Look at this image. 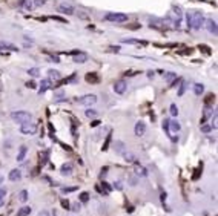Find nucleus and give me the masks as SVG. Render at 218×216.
Here are the masks:
<instances>
[{"label":"nucleus","mask_w":218,"mask_h":216,"mask_svg":"<svg viewBox=\"0 0 218 216\" xmlns=\"http://www.w3.org/2000/svg\"><path fill=\"white\" fill-rule=\"evenodd\" d=\"M194 92H195V95H201V93L204 92V84H201V83H197V84H194Z\"/></svg>","instance_id":"20"},{"label":"nucleus","mask_w":218,"mask_h":216,"mask_svg":"<svg viewBox=\"0 0 218 216\" xmlns=\"http://www.w3.org/2000/svg\"><path fill=\"white\" fill-rule=\"evenodd\" d=\"M11 118L16 121V123H20V124H23V123H28V121L32 120V115L29 112H25V110H17V112H12L11 113Z\"/></svg>","instance_id":"2"},{"label":"nucleus","mask_w":218,"mask_h":216,"mask_svg":"<svg viewBox=\"0 0 218 216\" xmlns=\"http://www.w3.org/2000/svg\"><path fill=\"white\" fill-rule=\"evenodd\" d=\"M2 48H5V49H9V51H19V49H17V46L11 45V43H5V42H2V43H0V49H2Z\"/></svg>","instance_id":"24"},{"label":"nucleus","mask_w":218,"mask_h":216,"mask_svg":"<svg viewBox=\"0 0 218 216\" xmlns=\"http://www.w3.org/2000/svg\"><path fill=\"white\" fill-rule=\"evenodd\" d=\"M74 62L76 63H85V62H88V54H85V52H76L74 54Z\"/></svg>","instance_id":"8"},{"label":"nucleus","mask_w":218,"mask_h":216,"mask_svg":"<svg viewBox=\"0 0 218 216\" xmlns=\"http://www.w3.org/2000/svg\"><path fill=\"white\" fill-rule=\"evenodd\" d=\"M5 196H6V190L0 187V198H5Z\"/></svg>","instance_id":"49"},{"label":"nucleus","mask_w":218,"mask_h":216,"mask_svg":"<svg viewBox=\"0 0 218 216\" xmlns=\"http://www.w3.org/2000/svg\"><path fill=\"white\" fill-rule=\"evenodd\" d=\"M80 204H78V202H76V204H72V208H71V210H74V212H80Z\"/></svg>","instance_id":"40"},{"label":"nucleus","mask_w":218,"mask_h":216,"mask_svg":"<svg viewBox=\"0 0 218 216\" xmlns=\"http://www.w3.org/2000/svg\"><path fill=\"white\" fill-rule=\"evenodd\" d=\"M60 202H62V205H63L65 208H69V202H68V199H62Z\"/></svg>","instance_id":"45"},{"label":"nucleus","mask_w":218,"mask_h":216,"mask_svg":"<svg viewBox=\"0 0 218 216\" xmlns=\"http://www.w3.org/2000/svg\"><path fill=\"white\" fill-rule=\"evenodd\" d=\"M206 29L210 34L217 35V22H215V20H207V22H206Z\"/></svg>","instance_id":"10"},{"label":"nucleus","mask_w":218,"mask_h":216,"mask_svg":"<svg viewBox=\"0 0 218 216\" xmlns=\"http://www.w3.org/2000/svg\"><path fill=\"white\" fill-rule=\"evenodd\" d=\"M19 3L22 6H25L26 9H32L34 8V3L31 2V0H19Z\"/></svg>","instance_id":"23"},{"label":"nucleus","mask_w":218,"mask_h":216,"mask_svg":"<svg viewBox=\"0 0 218 216\" xmlns=\"http://www.w3.org/2000/svg\"><path fill=\"white\" fill-rule=\"evenodd\" d=\"M114 92L120 93V95L126 92V81H125V80H118V81L114 83Z\"/></svg>","instance_id":"6"},{"label":"nucleus","mask_w":218,"mask_h":216,"mask_svg":"<svg viewBox=\"0 0 218 216\" xmlns=\"http://www.w3.org/2000/svg\"><path fill=\"white\" fill-rule=\"evenodd\" d=\"M2 183H3V176L0 175V184H2Z\"/></svg>","instance_id":"58"},{"label":"nucleus","mask_w":218,"mask_h":216,"mask_svg":"<svg viewBox=\"0 0 218 216\" xmlns=\"http://www.w3.org/2000/svg\"><path fill=\"white\" fill-rule=\"evenodd\" d=\"M135 135H137V137H143V135L146 133V124L145 123H141V121H138L137 124H135Z\"/></svg>","instance_id":"7"},{"label":"nucleus","mask_w":218,"mask_h":216,"mask_svg":"<svg viewBox=\"0 0 218 216\" xmlns=\"http://www.w3.org/2000/svg\"><path fill=\"white\" fill-rule=\"evenodd\" d=\"M212 98H215V95H212V93H210V95H207V100H206V104H210V103H212Z\"/></svg>","instance_id":"47"},{"label":"nucleus","mask_w":218,"mask_h":216,"mask_svg":"<svg viewBox=\"0 0 218 216\" xmlns=\"http://www.w3.org/2000/svg\"><path fill=\"white\" fill-rule=\"evenodd\" d=\"M46 0H36V5H43Z\"/></svg>","instance_id":"54"},{"label":"nucleus","mask_w":218,"mask_h":216,"mask_svg":"<svg viewBox=\"0 0 218 216\" xmlns=\"http://www.w3.org/2000/svg\"><path fill=\"white\" fill-rule=\"evenodd\" d=\"M147 77L152 78V77H154V71H149V72H147Z\"/></svg>","instance_id":"56"},{"label":"nucleus","mask_w":218,"mask_h":216,"mask_svg":"<svg viewBox=\"0 0 218 216\" xmlns=\"http://www.w3.org/2000/svg\"><path fill=\"white\" fill-rule=\"evenodd\" d=\"M114 187L117 188V190H121V188H123V186H121V183H120V181H117V183H114Z\"/></svg>","instance_id":"44"},{"label":"nucleus","mask_w":218,"mask_h":216,"mask_svg":"<svg viewBox=\"0 0 218 216\" xmlns=\"http://www.w3.org/2000/svg\"><path fill=\"white\" fill-rule=\"evenodd\" d=\"M106 173H108V167H103V169H101V173H100V178L106 176Z\"/></svg>","instance_id":"46"},{"label":"nucleus","mask_w":218,"mask_h":216,"mask_svg":"<svg viewBox=\"0 0 218 216\" xmlns=\"http://www.w3.org/2000/svg\"><path fill=\"white\" fill-rule=\"evenodd\" d=\"M19 201H20V202H26V201H28V192H26V190H22V192H20V193H19Z\"/></svg>","instance_id":"27"},{"label":"nucleus","mask_w":218,"mask_h":216,"mask_svg":"<svg viewBox=\"0 0 218 216\" xmlns=\"http://www.w3.org/2000/svg\"><path fill=\"white\" fill-rule=\"evenodd\" d=\"M204 25V16L203 12L200 11H194L190 12V14H187V26L190 29H200L201 26Z\"/></svg>","instance_id":"1"},{"label":"nucleus","mask_w":218,"mask_h":216,"mask_svg":"<svg viewBox=\"0 0 218 216\" xmlns=\"http://www.w3.org/2000/svg\"><path fill=\"white\" fill-rule=\"evenodd\" d=\"M51 87V81L49 80H42V83H40V87H38V93L42 95V93H45L48 89Z\"/></svg>","instance_id":"12"},{"label":"nucleus","mask_w":218,"mask_h":216,"mask_svg":"<svg viewBox=\"0 0 218 216\" xmlns=\"http://www.w3.org/2000/svg\"><path fill=\"white\" fill-rule=\"evenodd\" d=\"M20 132H22L23 135H34V133L37 132V124L36 123H31V121L23 123L22 127H20Z\"/></svg>","instance_id":"5"},{"label":"nucleus","mask_w":218,"mask_h":216,"mask_svg":"<svg viewBox=\"0 0 218 216\" xmlns=\"http://www.w3.org/2000/svg\"><path fill=\"white\" fill-rule=\"evenodd\" d=\"M38 216H49V213H48L46 210H43V212H40V213H38Z\"/></svg>","instance_id":"51"},{"label":"nucleus","mask_w":218,"mask_h":216,"mask_svg":"<svg viewBox=\"0 0 218 216\" xmlns=\"http://www.w3.org/2000/svg\"><path fill=\"white\" fill-rule=\"evenodd\" d=\"M77 103L81 104V106H92L97 103V95H94V93H89V95H83L77 98Z\"/></svg>","instance_id":"4"},{"label":"nucleus","mask_w":218,"mask_h":216,"mask_svg":"<svg viewBox=\"0 0 218 216\" xmlns=\"http://www.w3.org/2000/svg\"><path fill=\"white\" fill-rule=\"evenodd\" d=\"M74 190H77V187H63L62 188L63 193H69V192H74Z\"/></svg>","instance_id":"37"},{"label":"nucleus","mask_w":218,"mask_h":216,"mask_svg":"<svg viewBox=\"0 0 218 216\" xmlns=\"http://www.w3.org/2000/svg\"><path fill=\"white\" fill-rule=\"evenodd\" d=\"M123 43H132V45H146L145 42H140V40H134V38H126V40H123Z\"/></svg>","instance_id":"33"},{"label":"nucleus","mask_w":218,"mask_h":216,"mask_svg":"<svg viewBox=\"0 0 218 216\" xmlns=\"http://www.w3.org/2000/svg\"><path fill=\"white\" fill-rule=\"evenodd\" d=\"M60 172H62V175H71V172H72V164H69V163L63 164L62 169H60Z\"/></svg>","instance_id":"19"},{"label":"nucleus","mask_w":218,"mask_h":216,"mask_svg":"<svg viewBox=\"0 0 218 216\" xmlns=\"http://www.w3.org/2000/svg\"><path fill=\"white\" fill-rule=\"evenodd\" d=\"M40 158H42V166L48 161V152H43V153H40Z\"/></svg>","instance_id":"38"},{"label":"nucleus","mask_w":218,"mask_h":216,"mask_svg":"<svg viewBox=\"0 0 218 216\" xmlns=\"http://www.w3.org/2000/svg\"><path fill=\"white\" fill-rule=\"evenodd\" d=\"M212 127L217 129V113H214V120H212Z\"/></svg>","instance_id":"48"},{"label":"nucleus","mask_w":218,"mask_h":216,"mask_svg":"<svg viewBox=\"0 0 218 216\" xmlns=\"http://www.w3.org/2000/svg\"><path fill=\"white\" fill-rule=\"evenodd\" d=\"M98 75H97V74H95V72H89V74H88V75H86V81L88 83H98Z\"/></svg>","instance_id":"17"},{"label":"nucleus","mask_w":218,"mask_h":216,"mask_svg":"<svg viewBox=\"0 0 218 216\" xmlns=\"http://www.w3.org/2000/svg\"><path fill=\"white\" fill-rule=\"evenodd\" d=\"M26 87H29V89H36V83H34V81H28V83H26Z\"/></svg>","instance_id":"42"},{"label":"nucleus","mask_w":218,"mask_h":216,"mask_svg":"<svg viewBox=\"0 0 218 216\" xmlns=\"http://www.w3.org/2000/svg\"><path fill=\"white\" fill-rule=\"evenodd\" d=\"M169 112H171L172 117H177V115H178V107H177V104H171V109H169Z\"/></svg>","instance_id":"34"},{"label":"nucleus","mask_w":218,"mask_h":216,"mask_svg":"<svg viewBox=\"0 0 218 216\" xmlns=\"http://www.w3.org/2000/svg\"><path fill=\"white\" fill-rule=\"evenodd\" d=\"M58 11L60 12H63V14H74V6H71V5H68V3H62L58 6Z\"/></svg>","instance_id":"9"},{"label":"nucleus","mask_w":218,"mask_h":216,"mask_svg":"<svg viewBox=\"0 0 218 216\" xmlns=\"http://www.w3.org/2000/svg\"><path fill=\"white\" fill-rule=\"evenodd\" d=\"M98 124H100V121H98V120H95V121H92V123H91V126H92V127L98 126Z\"/></svg>","instance_id":"52"},{"label":"nucleus","mask_w":218,"mask_h":216,"mask_svg":"<svg viewBox=\"0 0 218 216\" xmlns=\"http://www.w3.org/2000/svg\"><path fill=\"white\" fill-rule=\"evenodd\" d=\"M166 196H167V195H166L165 192H163V193H161V201H163V202H165V201H166Z\"/></svg>","instance_id":"53"},{"label":"nucleus","mask_w":218,"mask_h":216,"mask_svg":"<svg viewBox=\"0 0 218 216\" xmlns=\"http://www.w3.org/2000/svg\"><path fill=\"white\" fill-rule=\"evenodd\" d=\"M114 146H115V150H117L120 155H123V152H125V144L121 143V141H117Z\"/></svg>","instance_id":"25"},{"label":"nucleus","mask_w":218,"mask_h":216,"mask_svg":"<svg viewBox=\"0 0 218 216\" xmlns=\"http://www.w3.org/2000/svg\"><path fill=\"white\" fill-rule=\"evenodd\" d=\"M51 60H52L54 63H60V58H58V57H54V55H51Z\"/></svg>","instance_id":"50"},{"label":"nucleus","mask_w":218,"mask_h":216,"mask_svg":"<svg viewBox=\"0 0 218 216\" xmlns=\"http://www.w3.org/2000/svg\"><path fill=\"white\" fill-rule=\"evenodd\" d=\"M5 204V198H0V207H2Z\"/></svg>","instance_id":"57"},{"label":"nucleus","mask_w":218,"mask_h":216,"mask_svg":"<svg viewBox=\"0 0 218 216\" xmlns=\"http://www.w3.org/2000/svg\"><path fill=\"white\" fill-rule=\"evenodd\" d=\"M169 129H171L172 132H180L181 126H180V123L177 120H172V121H169Z\"/></svg>","instance_id":"18"},{"label":"nucleus","mask_w":218,"mask_h":216,"mask_svg":"<svg viewBox=\"0 0 218 216\" xmlns=\"http://www.w3.org/2000/svg\"><path fill=\"white\" fill-rule=\"evenodd\" d=\"M123 157H125V159L128 161V163H134V161H135V157H134V155L131 153V152H123Z\"/></svg>","instance_id":"26"},{"label":"nucleus","mask_w":218,"mask_h":216,"mask_svg":"<svg viewBox=\"0 0 218 216\" xmlns=\"http://www.w3.org/2000/svg\"><path fill=\"white\" fill-rule=\"evenodd\" d=\"M80 201L81 202H88V201H89V193H88V192L80 193Z\"/></svg>","instance_id":"35"},{"label":"nucleus","mask_w":218,"mask_h":216,"mask_svg":"<svg viewBox=\"0 0 218 216\" xmlns=\"http://www.w3.org/2000/svg\"><path fill=\"white\" fill-rule=\"evenodd\" d=\"M174 11H175V16H177V26L180 25V20H181V9L178 6H174Z\"/></svg>","instance_id":"28"},{"label":"nucleus","mask_w":218,"mask_h":216,"mask_svg":"<svg viewBox=\"0 0 218 216\" xmlns=\"http://www.w3.org/2000/svg\"><path fill=\"white\" fill-rule=\"evenodd\" d=\"M210 115H212V107H210L209 104H206V107H204V112H203V118H201V124H204V121H206Z\"/></svg>","instance_id":"13"},{"label":"nucleus","mask_w":218,"mask_h":216,"mask_svg":"<svg viewBox=\"0 0 218 216\" xmlns=\"http://www.w3.org/2000/svg\"><path fill=\"white\" fill-rule=\"evenodd\" d=\"M201 130H203L204 133H207V132H210V130H212V126H206V124H201Z\"/></svg>","instance_id":"36"},{"label":"nucleus","mask_w":218,"mask_h":216,"mask_svg":"<svg viewBox=\"0 0 218 216\" xmlns=\"http://www.w3.org/2000/svg\"><path fill=\"white\" fill-rule=\"evenodd\" d=\"M109 141H111V135H108V138H106L105 144H103V150H106V149H108V146H109Z\"/></svg>","instance_id":"41"},{"label":"nucleus","mask_w":218,"mask_h":216,"mask_svg":"<svg viewBox=\"0 0 218 216\" xmlns=\"http://www.w3.org/2000/svg\"><path fill=\"white\" fill-rule=\"evenodd\" d=\"M101 187H103L101 193H105V195H109V193H111V186H109L108 183H105V181H103V183H101Z\"/></svg>","instance_id":"29"},{"label":"nucleus","mask_w":218,"mask_h":216,"mask_svg":"<svg viewBox=\"0 0 218 216\" xmlns=\"http://www.w3.org/2000/svg\"><path fill=\"white\" fill-rule=\"evenodd\" d=\"M28 74L31 77H37L40 74V69H38V67H31V69H28Z\"/></svg>","instance_id":"31"},{"label":"nucleus","mask_w":218,"mask_h":216,"mask_svg":"<svg viewBox=\"0 0 218 216\" xmlns=\"http://www.w3.org/2000/svg\"><path fill=\"white\" fill-rule=\"evenodd\" d=\"M26 152H28V149H26V146H22L19 149V153H17V161L19 163H22V161L25 159V157H26Z\"/></svg>","instance_id":"14"},{"label":"nucleus","mask_w":218,"mask_h":216,"mask_svg":"<svg viewBox=\"0 0 218 216\" xmlns=\"http://www.w3.org/2000/svg\"><path fill=\"white\" fill-rule=\"evenodd\" d=\"M135 74H137V72H134V71H129V72H126V75H131V77H132V75H135Z\"/></svg>","instance_id":"55"},{"label":"nucleus","mask_w":218,"mask_h":216,"mask_svg":"<svg viewBox=\"0 0 218 216\" xmlns=\"http://www.w3.org/2000/svg\"><path fill=\"white\" fill-rule=\"evenodd\" d=\"M29 213H31V207H22V208L17 212L16 216H28Z\"/></svg>","instance_id":"22"},{"label":"nucleus","mask_w":218,"mask_h":216,"mask_svg":"<svg viewBox=\"0 0 218 216\" xmlns=\"http://www.w3.org/2000/svg\"><path fill=\"white\" fill-rule=\"evenodd\" d=\"M177 78V74H174V72H167L166 75H165V80H166V83L171 86V83L174 81V80Z\"/></svg>","instance_id":"21"},{"label":"nucleus","mask_w":218,"mask_h":216,"mask_svg":"<svg viewBox=\"0 0 218 216\" xmlns=\"http://www.w3.org/2000/svg\"><path fill=\"white\" fill-rule=\"evenodd\" d=\"M163 129L167 132V135L171 133V132H169V120H165V121H163Z\"/></svg>","instance_id":"39"},{"label":"nucleus","mask_w":218,"mask_h":216,"mask_svg":"<svg viewBox=\"0 0 218 216\" xmlns=\"http://www.w3.org/2000/svg\"><path fill=\"white\" fill-rule=\"evenodd\" d=\"M108 22H114V23H123L128 22V16L123 14V12H109L105 17Z\"/></svg>","instance_id":"3"},{"label":"nucleus","mask_w":218,"mask_h":216,"mask_svg":"<svg viewBox=\"0 0 218 216\" xmlns=\"http://www.w3.org/2000/svg\"><path fill=\"white\" fill-rule=\"evenodd\" d=\"M9 179L14 181V183H16V181H20V179H22V172H20L19 169L11 170V172H9Z\"/></svg>","instance_id":"11"},{"label":"nucleus","mask_w":218,"mask_h":216,"mask_svg":"<svg viewBox=\"0 0 218 216\" xmlns=\"http://www.w3.org/2000/svg\"><path fill=\"white\" fill-rule=\"evenodd\" d=\"M200 173H201V172H200V169H198V170H195V173H194L192 179H194V181H197V179H198V176H200Z\"/></svg>","instance_id":"43"},{"label":"nucleus","mask_w":218,"mask_h":216,"mask_svg":"<svg viewBox=\"0 0 218 216\" xmlns=\"http://www.w3.org/2000/svg\"><path fill=\"white\" fill-rule=\"evenodd\" d=\"M135 173H137L138 176H147V170L143 166L137 164V163H135Z\"/></svg>","instance_id":"16"},{"label":"nucleus","mask_w":218,"mask_h":216,"mask_svg":"<svg viewBox=\"0 0 218 216\" xmlns=\"http://www.w3.org/2000/svg\"><path fill=\"white\" fill-rule=\"evenodd\" d=\"M186 87H187V83H186V81H181V86H180V89H178V97H183V93H185Z\"/></svg>","instance_id":"32"},{"label":"nucleus","mask_w":218,"mask_h":216,"mask_svg":"<svg viewBox=\"0 0 218 216\" xmlns=\"http://www.w3.org/2000/svg\"><path fill=\"white\" fill-rule=\"evenodd\" d=\"M48 75H49V80H54V81H58V80L62 78L60 72H58V71H54V69H49V71H48Z\"/></svg>","instance_id":"15"},{"label":"nucleus","mask_w":218,"mask_h":216,"mask_svg":"<svg viewBox=\"0 0 218 216\" xmlns=\"http://www.w3.org/2000/svg\"><path fill=\"white\" fill-rule=\"evenodd\" d=\"M85 115H86L88 118H95V117H97V110H94V109H88V110L85 112Z\"/></svg>","instance_id":"30"}]
</instances>
